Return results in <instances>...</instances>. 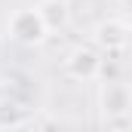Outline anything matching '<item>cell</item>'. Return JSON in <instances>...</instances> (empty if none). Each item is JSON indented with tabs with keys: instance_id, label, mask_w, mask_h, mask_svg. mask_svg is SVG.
Listing matches in <instances>:
<instances>
[{
	"instance_id": "277c9868",
	"label": "cell",
	"mask_w": 132,
	"mask_h": 132,
	"mask_svg": "<svg viewBox=\"0 0 132 132\" xmlns=\"http://www.w3.org/2000/svg\"><path fill=\"white\" fill-rule=\"evenodd\" d=\"M132 34H129V25L120 22V19H101L98 25L92 28V46L101 49V52H123L129 46Z\"/></svg>"
},
{
	"instance_id": "8992f818",
	"label": "cell",
	"mask_w": 132,
	"mask_h": 132,
	"mask_svg": "<svg viewBox=\"0 0 132 132\" xmlns=\"http://www.w3.org/2000/svg\"><path fill=\"white\" fill-rule=\"evenodd\" d=\"M37 9H40V15H43L49 34L52 31H65L68 22H71V6H68V0H40Z\"/></svg>"
},
{
	"instance_id": "3957f363",
	"label": "cell",
	"mask_w": 132,
	"mask_h": 132,
	"mask_svg": "<svg viewBox=\"0 0 132 132\" xmlns=\"http://www.w3.org/2000/svg\"><path fill=\"white\" fill-rule=\"evenodd\" d=\"M98 111L104 120H123L132 114V86L123 80H108L98 89Z\"/></svg>"
},
{
	"instance_id": "5b68a950",
	"label": "cell",
	"mask_w": 132,
	"mask_h": 132,
	"mask_svg": "<svg viewBox=\"0 0 132 132\" xmlns=\"http://www.w3.org/2000/svg\"><path fill=\"white\" fill-rule=\"evenodd\" d=\"M31 108L19 98H0V132H15L31 123Z\"/></svg>"
},
{
	"instance_id": "7a4b0ae2",
	"label": "cell",
	"mask_w": 132,
	"mask_h": 132,
	"mask_svg": "<svg viewBox=\"0 0 132 132\" xmlns=\"http://www.w3.org/2000/svg\"><path fill=\"white\" fill-rule=\"evenodd\" d=\"M101 71H104V52L95 49L92 43H77L65 55V74L71 80H77V83L98 80Z\"/></svg>"
},
{
	"instance_id": "6da1fadb",
	"label": "cell",
	"mask_w": 132,
	"mask_h": 132,
	"mask_svg": "<svg viewBox=\"0 0 132 132\" xmlns=\"http://www.w3.org/2000/svg\"><path fill=\"white\" fill-rule=\"evenodd\" d=\"M6 34L15 43H22V46H40V43H46L49 28H46V22H43V15H40L37 6H22V9H15L9 15Z\"/></svg>"
}]
</instances>
